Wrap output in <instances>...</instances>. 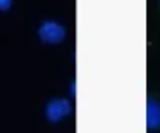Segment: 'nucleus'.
Segmentation results:
<instances>
[{
	"label": "nucleus",
	"instance_id": "1",
	"mask_svg": "<svg viewBox=\"0 0 160 133\" xmlns=\"http://www.w3.org/2000/svg\"><path fill=\"white\" fill-rule=\"evenodd\" d=\"M38 36L43 43L55 45V43L64 42V38H66V28L57 21H45L38 28Z\"/></svg>",
	"mask_w": 160,
	"mask_h": 133
},
{
	"label": "nucleus",
	"instance_id": "2",
	"mask_svg": "<svg viewBox=\"0 0 160 133\" xmlns=\"http://www.w3.org/2000/svg\"><path fill=\"white\" fill-rule=\"evenodd\" d=\"M72 112V105L67 98H52L45 107V116L50 123H59Z\"/></svg>",
	"mask_w": 160,
	"mask_h": 133
},
{
	"label": "nucleus",
	"instance_id": "3",
	"mask_svg": "<svg viewBox=\"0 0 160 133\" xmlns=\"http://www.w3.org/2000/svg\"><path fill=\"white\" fill-rule=\"evenodd\" d=\"M146 128L150 131L160 130V100L155 97H148L146 100Z\"/></svg>",
	"mask_w": 160,
	"mask_h": 133
},
{
	"label": "nucleus",
	"instance_id": "4",
	"mask_svg": "<svg viewBox=\"0 0 160 133\" xmlns=\"http://www.w3.org/2000/svg\"><path fill=\"white\" fill-rule=\"evenodd\" d=\"M12 5V0H0V11H7L11 9Z\"/></svg>",
	"mask_w": 160,
	"mask_h": 133
}]
</instances>
